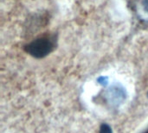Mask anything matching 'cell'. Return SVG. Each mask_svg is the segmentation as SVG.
Listing matches in <instances>:
<instances>
[{
    "label": "cell",
    "instance_id": "obj_1",
    "mask_svg": "<svg viewBox=\"0 0 148 133\" xmlns=\"http://www.w3.org/2000/svg\"><path fill=\"white\" fill-rule=\"evenodd\" d=\"M56 42L57 37L55 34H44L26 44L24 51L36 58H42L54 51Z\"/></svg>",
    "mask_w": 148,
    "mask_h": 133
},
{
    "label": "cell",
    "instance_id": "obj_3",
    "mask_svg": "<svg viewBox=\"0 0 148 133\" xmlns=\"http://www.w3.org/2000/svg\"><path fill=\"white\" fill-rule=\"evenodd\" d=\"M143 133H148V128L147 129V130H146V131H145V132H144Z\"/></svg>",
    "mask_w": 148,
    "mask_h": 133
},
{
    "label": "cell",
    "instance_id": "obj_2",
    "mask_svg": "<svg viewBox=\"0 0 148 133\" xmlns=\"http://www.w3.org/2000/svg\"><path fill=\"white\" fill-rule=\"evenodd\" d=\"M134 8L138 17L144 22H148V0H135Z\"/></svg>",
    "mask_w": 148,
    "mask_h": 133
}]
</instances>
